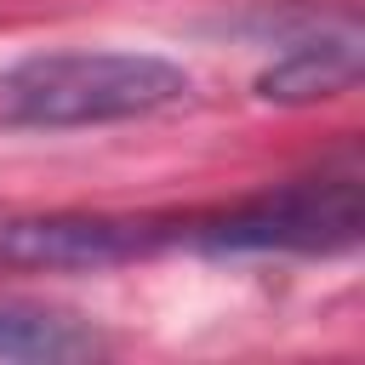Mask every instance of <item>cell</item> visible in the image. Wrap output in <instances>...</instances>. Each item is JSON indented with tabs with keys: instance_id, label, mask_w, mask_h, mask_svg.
Instances as JSON below:
<instances>
[{
	"instance_id": "6da1fadb",
	"label": "cell",
	"mask_w": 365,
	"mask_h": 365,
	"mask_svg": "<svg viewBox=\"0 0 365 365\" xmlns=\"http://www.w3.org/2000/svg\"><path fill=\"white\" fill-rule=\"evenodd\" d=\"M194 80L154 51H34L0 74V114L11 125L68 131L177 108Z\"/></svg>"
},
{
	"instance_id": "3957f363",
	"label": "cell",
	"mask_w": 365,
	"mask_h": 365,
	"mask_svg": "<svg viewBox=\"0 0 365 365\" xmlns=\"http://www.w3.org/2000/svg\"><path fill=\"white\" fill-rule=\"evenodd\" d=\"M160 245L154 222L131 217H29L0 211V268H108Z\"/></svg>"
},
{
	"instance_id": "277c9868",
	"label": "cell",
	"mask_w": 365,
	"mask_h": 365,
	"mask_svg": "<svg viewBox=\"0 0 365 365\" xmlns=\"http://www.w3.org/2000/svg\"><path fill=\"white\" fill-rule=\"evenodd\" d=\"M359 68H365L359 34H354V29H325V34L297 40L285 57H274V63L257 74V97H268V103L342 97V91L359 86Z\"/></svg>"
},
{
	"instance_id": "7a4b0ae2",
	"label": "cell",
	"mask_w": 365,
	"mask_h": 365,
	"mask_svg": "<svg viewBox=\"0 0 365 365\" xmlns=\"http://www.w3.org/2000/svg\"><path fill=\"white\" fill-rule=\"evenodd\" d=\"M365 228L359 211V165L314 171L297 182H279L211 222H194L188 240L200 251H291V257H336L354 251Z\"/></svg>"
},
{
	"instance_id": "5b68a950",
	"label": "cell",
	"mask_w": 365,
	"mask_h": 365,
	"mask_svg": "<svg viewBox=\"0 0 365 365\" xmlns=\"http://www.w3.org/2000/svg\"><path fill=\"white\" fill-rule=\"evenodd\" d=\"M108 354V336L63 308L40 302H0V365H68Z\"/></svg>"
}]
</instances>
